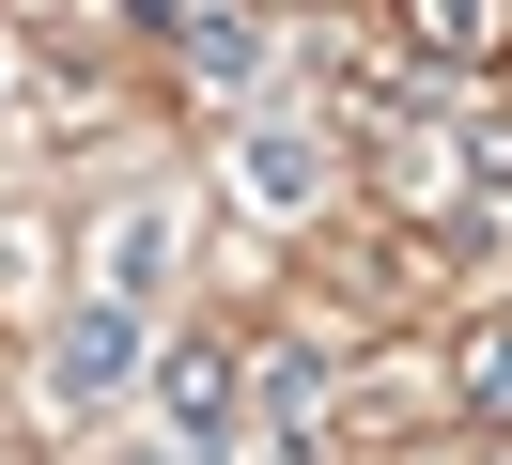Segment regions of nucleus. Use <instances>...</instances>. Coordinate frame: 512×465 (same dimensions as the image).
I'll list each match as a JSON object with an SVG mask.
<instances>
[{"instance_id": "nucleus-4", "label": "nucleus", "mask_w": 512, "mask_h": 465, "mask_svg": "<svg viewBox=\"0 0 512 465\" xmlns=\"http://www.w3.org/2000/svg\"><path fill=\"white\" fill-rule=\"evenodd\" d=\"M419 16V47H481V31H497V0H404Z\"/></svg>"}, {"instance_id": "nucleus-2", "label": "nucleus", "mask_w": 512, "mask_h": 465, "mask_svg": "<svg viewBox=\"0 0 512 465\" xmlns=\"http://www.w3.org/2000/svg\"><path fill=\"white\" fill-rule=\"evenodd\" d=\"M249 202H326V140L264 124V140H249Z\"/></svg>"}, {"instance_id": "nucleus-7", "label": "nucleus", "mask_w": 512, "mask_h": 465, "mask_svg": "<svg viewBox=\"0 0 512 465\" xmlns=\"http://www.w3.org/2000/svg\"><path fill=\"white\" fill-rule=\"evenodd\" d=\"M0 109H16V62H0Z\"/></svg>"}, {"instance_id": "nucleus-6", "label": "nucleus", "mask_w": 512, "mask_h": 465, "mask_svg": "<svg viewBox=\"0 0 512 465\" xmlns=\"http://www.w3.org/2000/svg\"><path fill=\"white\" fill-rule=\"evenodd\" d=\"M466 388H481V403H512V341H481V357H466Z\"/></svg>"}, {"instance_id": "nucleus-5", "label": "nucleus", "mask_w": 512, "mask_h": 465, "mask_svg": "<svg viewBox=\"0 0 512 465\" xmlns=\"http://www.w3.org/2000/svg\"><path fill=\"white\" fill-rule=\"evenodd\" d=\"M156 264H171V233H156V217H125V233H109V295H140Z\"/></svg>"}, {"instance_id": "nucleus-3", "label": "nucleus", "mask_w": 512, "mask_h": 465, "mask_svg": "<svg viewBox=\"0 0 512 465\" xmlns=\"http://www.w3.org/2000/svg\"><path fill=\"white\" fill-rule=\"evenodd\" d=\"M156 388H171V419H187V434H218V403H233V372H218V357H202V341H187V357L156 372Z\"/></svg>"}, {"instance_id": "nucleus-1", "label": "nucleus", "mask_w": 512, "mask_h": 465, "mask_svg": "<svg viewBox=\"0 0 512 465\" xmlns=\"http://www.w3.org/2000/svg\"><path fill=\"white\" fill-rule=\"evenodd\" d=\"M140 357H156V341H140V310H125V295H94V310L63 326V388H78V403L140 388Z\"/></svg>"}]
</instances>
